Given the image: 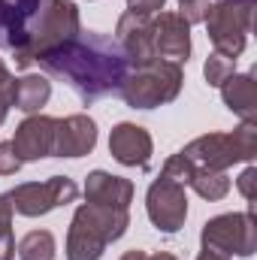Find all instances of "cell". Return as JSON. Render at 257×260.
I'll list each match as a JSON object with an SVG mask.
<instances>
[{
  "label": "cell",
  "instance_id": "6da1fadb",
  "mask_svg": "<svg viewBox=\"0 0 257 260\" xmlns=\"http://www.w3.org/2000/svg\"><path fill=\"white\" fill-rule=\"evenodd\" d=\"M34 64H40L49 76L67 82L82 103H94L109 94H118L133 67L115 37L94 34V30L85 34L79 30L73 40L40 55Z\"/></svg>",
  "mask_w": 257,
  "mask_h": 260
},
{
  "label": "cell",
  "instance_id": "7a4b0ae2",
  "mask_svg": "<svg viewBox=\"0 0 257 260\" xmlns=\"http://www.w3.org/2000/svg\"><path fill=\"white\" fill-rule=\"evenodd\" d=\"M127 209L82 203L67 233V260H100L106 245L127 233Z\"/></svg>",
  "mask_w": 257,
  "mask_h": 260
},
{
  "label": "cell",
  "instance_id": "3957f363",
  "mask_svg": "<svg viewBox=\"0 0 257 260\" xmlns=\"http://www.w3.org/2000/svg\"><path fill=\"white\" fill-rule=\"evenodd\" d=\"M182 82H185L182 67L164 61V58H154L148 64L130 67L118 97L133 109H154V106L176 100L182 91Z\"/></svg>",
  "mask_w": 257,
  "mask_h": 260
},
{
  "label": "cell",
  "instance_id": "277c9868",
  "mask_svg": "<svg viewBox=\"0 0 257 260\" xmlns=\"http://www.w3.org/2000/svg\"><path fill=\"white\" fill-rule=\"evenodd\" d=\"M182 154L200 170H227L257 154V121H242L233 133H206L182 148Z\"/></svg>",
  "mask_w": 257,
  "mask_h": 260
},
{
  "label": "cell",
  "instance_id": "5b68a950",
  "mask_svg": "<svg viewBox=\"0 0 257 260\" xmlns=\"http://www.w3.org/2000/svg\"><path fill=\"white\" fill-rule=\"evenodd\" d=\"M79 34V6L73 0H49L46 12L40 15L37 27H34V37L30 43L21 49V52H12L15 55V67L24 70L30 67L40 55L58 49L61 43L73 40Z\"/></svg>",
  "mask_w": 257,
  "mask_h": 260
},
{
  "label": "cell",
  "instance_id": "8992f818",
  "mask_svg": "<svg viewBox=\"0 0 257 260\" xmlns=\"http://www.w3.org/2000/svg\"><path fill=\"white\" fill-rule=\"evenodd\" d=\"M203 251L221 254V257H251L257 248V221H254V206L242 215V212H230V215H218L212 221H206L203 233H200Z\"/></svg>",
  "mask_w": 257,
  "mask_h": 260
},
{
  "label": "cell",
  "instance_id": "52a82bcc",
  "mask_svg": "<svg viewBox=\"0 0 257 260\" xmlns=\"http://www.w3.org/2000/svg\"><path fill=\"white\" fill-rule=\"evenodd\" d=\"M251 9L254 3H242V0H218L209 3L206 12V27H209V40L215 46L218 55L224 58H239L251 30Z\"/></svg>",
  "mask_w": 257,
  "mask_h": 260
},
{
  "label": "cell",
  "instance_id": "ba28073f",
  "mask_svg": "<svg viewBox=\"0 0 257 260\" xmlns=\"http://www.w3.org/2000/svg\"><path fill=\"white\" fill-rule=\"evenodd\" d=\"M9 203H12V212L24 215V218H40L58 206H67L79 197V188L73 179L67 176H52L46 182H27V185H18L9 191Z\"/></svg>",
  "mask_w": 257,
  "mask_h": 260
},
{
  "label": "cell",
  "instance_id": "9c48e42d",
  "mask_svg": "<svg viewBox=\"0 0 257 260\" xmlns=\"http://www.w3.org/2000/svg\"><path fill=\"white\" fill-rule=\"evenodd\" d=\"M46 6L49 0H0V49L21 52L30 43Z\"/></svg>",
  "mask_w": 257,
  "mask_h": 260
},
{
  "label": "cell",
  "instance_id": "30bf717a",
  "mask_svg": "<svg viewBox=\"0 0 257 260\" xmlns=\"http://www.w3.org/2000/svg\"><path fill=\"white\" fill-rule=\"evenodd\" d=\"M145 209L148 218L157 230L164 233H176L182 230L185 218H188V197H185V185L173 182V179H157L148 194H145Z\"/></svg>",
  "mask_w": 257,
  "mask_h": 260
},
{
  "label": "cell",
  "instance_id": "8fae6325",
  "mask_svg": "<svg viewBox=\"0 0 257 260\" xmlns=\"http://www.w3.org/2000/svg\"><path fill=\"white\" fill-rule=\"evenodd\" d=\"M154 30V52L164 61L182 64L191 55V24L185 21L182 12H157L151 18Z\"/></svg>",
  "mask_w": 257,
  "mask_h": 260
},
{
  "label": "cell",
  "instance_id": "7c38bea8",
  "mask_svg": "<svg viewBox=\"0 0 257 260\" xmlns=\"http://www.w3.org/2000/svg\"><path fill=\"white\" fill-rule=\"evenodd\" d=\"M55 124L58 118H49V115H30L24 118L15 136H12V148L18 154L21 164H30V160H43L52 154L55 148Z\"/></svg>",
  "mask_w": 257,
  "mask_h": 260
},
{
  "label": "cell",
  "instance_id": "4fadbf2b",
  "mask_svg": "<svg viewBox=\"0 0 257 260\" xmlns=\"http://www.w3.org/2000/svg\"><path fill=\"white\" fill-rule=\"evenodd\" d=\"M118 46L124 49V55L130 58V64H148L157 58L154 52V30H151V15H136V12H124L118 18Z\"/></svg>",
  "mask_w": 257,
  "mask_h": 260
},
{
  "label": "cell",
  "instance_id": "5bb4252c",
  "mask_svg": "<svg viewBox=\"0 0 257 260\" xmlns=\"http://www.w3.org/2000/svg\"><path fill=\"white\" fill-rule=\"evenodd\" d=\"M109 154L124 167H148L151 160V136L139 124L121 121L109 133Z\"/></svg>",
  "mask_w": 257,
  "mask_h": 260
},
{
  "label": "cell",
  "instance_id": "9a60e30c",
  "mask_svg": "<svg viewBox=\"0 0 257 260\" xmlns=\"http://www.w3.org/2000/svg\"><path fill=\"white\" fill-rule=\"evenodd\" d=\"M97 145V124L88 115H70L55 124L52 157H82Z\"/></svg>",
  "mask_w": 257,
  "mask_h": 260
},
{
  "label": "cell",
  "instance_id": "2e32d148",
  "mask_svg": "<svg viewBox=\"0 0 257 260\" xmlns=\"http://www.w3.org/2000/svg\"><path fill=\"white\" fill-rule=\"evenodd\" d=\"M85 200L97 206H112V209H127L133 200V182L124 176H109L103 170H94L85 182Z\"/></svg>",
  "mask_w": 257,
  "mask_h": 260
},
{
  "label": "cell",
  "instance_id": "e0dca14e",
  "mask_svg": "<svg viewBox=\"0 0 257 260\" xmlns=\"http://www.w3.org/2000/svg\"><path fill=\"white\" fill-rule=\"evenodd\" d=\"M221 97L230 112H236L242 121H257V82L251 73L245 76H230L221 85Z\"/></svg>",
  "mask_w": 257,
  "mask_h": 260
},
{
  "label": "cell",
  "instance_id": "ac0fdd59",
  "mask_svg": "<svg viewBox=\"0 0 257 260\" xmlns=\"http://www.w3.org/2000/svg\"><path fill=\"white\" fill-rule=\"evenodd\" d=\"M52 97V82L46 76H24V79H15V100L12 106L27 112V115H37Z\"/></svg>",
  "mask_w": 257,
  "mask_h": 260
},
{
  "label": "cell",
  "instance_id": "d6986e66",
  "mask_svg": "<svg viewBox=\"0 0 257 260\" xmlns=\"http://www.w3.org/2000/svg\"><path fill=\"white\" fill-rule=\"evenodd\" d=\"M191 188L203 200H224L227 191H230V179H227L224 170H200L197 167V173L191 179Z\"/></svg>",
  "mask_w": 257,
  "mask_h": 260
},
{
  "label": "cell",
  "instance_id": "ffe728a7",
  "mask_svg": "<svg viewBox=\"0 0 257 260\" xmlns=\"http://www.w3.org/2000/svg\"><path fill=\"white\" fill-rule=\"evenodd\" d=\"M21 260H55V236L49 230H30L18 242Z\"/></svg>",
  "mask_w": 257,
  "mask_h": 260
},
{
  "label": "cell",
  "instance_id": "44dd1931",
  "mask_svg": "<svg viewBox=\"0 0 257 260\" xmlns=\"http://www.w3.org/2000/svg\"><path fill=\"white\" fill-rule=\"evenodd\" d=\"M233 58H224V55H209L206 58V67H203V76H206V82L212 85V88H221L230 76H233Z\"/></svg>",
  "mask_w": 257,
  "mask_h": 260
},
{
  "label": "cell",
  "instance_id": "7402d4cb",
  "mask_svg": "<svg viewBox=\"0 0 257 260\" xmlns=\"http://www.w3.org/2000/svg\"><path fill=\"white\" fill-rule=\"evenodd\" d=\"M194 173H197V167H194L191 160L179 151V154H173V157H167V164H164V179H173V182H179V185H191Z\"/></svg>",
  "mask_w": 257,
  "mask_h": 260
},
{
  "label": "cell",
  "instance_id": "603a6c76",
  "mask_svg": "<svg viewBox=\"0 0 257 260\" xmlns=\"http://www.w3.org/2000/svg\"><path fill=\"white\" fill-rule=\"evenodd\" d=\"M12 100H15V79L6 70V64L0 61V124L6 121V115L12 109Z\"/></svg>",
  "mask_w": 257,
  "mask_h": 260
},
{
  "label": "cell",
  "instance_id": "cb8c5ba5",
  "mask_svg": "<svg viewBox=\"0 0 257 260\" xmlns=\"http://www.w3.org/2000/svg\"><path fill=\"white\" fill-rule=\"evenodd\" d=\"M209 3H212V0H179L182 15H185V21H188V24H200V21L206 18Z\"/></svg>",
  "mask_w": 257,
  "mask_h": 260
},
{
  "label": "cell",
  "instance_id": "d4e9b609",
  "mask_svg": "<svg viewBox=\"0 0 257 260\" xmlns=\"http://www.w3.org/2000/svg\"><path fill=\"white\" fill-rule=\"evenodd\" d=\"M21 170V160L12 148V142H0V176H15Z\"/></svg>",
  "mask_w": 257,
  "mask_h": 260
},
{
  "label": "cell",
  "instance_id": "484cf974",
  "mask_svg": "<svg viewBox=\"0 0 257 260\" xmlns=\"http://www.w3.org/2000/svg\"><path fill=\"white\" fill-rule=\"evenodd\" d=\"M236 188H239V194L245 197V200H254V197H257V170H254V167H248V170L239 176Z\"/></svg>",
  "mask_w": 257,
  "mask_h": 260
},
{
  "label": "cell",
  "instance_id": "4316f807",
  "mask_svg": "<svg viewBox=\"0 0 257 260\" xmlns=\"http://www.w3.org/2000/svg\"><path fill=\"white\" fill-rule=\"evenodd\" d=\"M164 3L167 0H127L130 12H136V15H154L164 9Z\"/></svg>",
  "mask_w": 257,
  "mask_h": 260
},
{
  "label": "cell",
  "instance_id": "83f0119b",
  "mask_svg": "<svg viewBox=\"0 0 257 260\" xmlns=\"http://www.w3.org/2000/svg\"><path fill=\"white\" fill-rule=\"evenodd\" d=\"M9 227H12V203H9L6 194H0V236L3 233H12Z\"/></svg>",
  "mask_w": 257,
  "mask_h": 260
},
{
  "label": "cell",
  "instance_id": "f1b7e54d",
  "mask_svg": "<svg viewBox=\"0 0 257 260\" xmlns=\"http://www.w3.org/2000/svg\"><path fill=\"white\" fill-rule=\"evenodd\" d=\"M15 257V239L12 233H3L0 236V260H12Z\"/></svg>",
  "mask_w": 257,
  "mask_h": 260
},
{
  "label": "cell",
  "instance_id": "f546056e",
  "mask_svg": "<svg viewBox=\"0 0 257 260\" xmlns=\"http://www.w3.org/2000/svg\"><path fill=\"white\" fill-rule=\"evenodd\" d=\"M121 260H148V254H145V251H127Z\"/></svg>",
  "mask_w": 257,
  "mask_h": 260
},
{
  "label": "cell",
  "instance_id": "4dcf8cb0",
  "mask_svg": "<svg viewBox=\"0 0 257 260\" xmlns=\"http://www.w3.org/2000/svg\"><path fill=\"white\" fill-rule=\"evenodd\" d=\"M197 260H227V257H221V254H212V251H203Z\"/></svg>",
  "mask_w": 257,
  "mask_h": 260
},
{
  "label": "cell",
  "instance_id": "1f68e13d",
  "mask_svg": "<svg viewBox=\"0 0 257 260\" xmlns=\"http://www.w3.org/2000/svg\"><path fill=\"white\" fill-rule=\"evenodd\" d=\"M148 260H176V257H173V254H164V251H160V254H154V257H148Z\"/></svg>",
  "mask_w": 257,
  "mask_h": 260
},
{
  "label": "cell",
  "instance_id": "d6a6232c",
  "mask_svg": "<svg viewBox=\"0 0 257 260\" xmlns=\"http://www.w3.org/2000/svg\"><path fill=\"white\" fill-rule=\"evenodd\" d=\"M242 3H254V0H242Z\"/></svg>",
  "mask_w": 257,
  "mask_h": 260
}]
</instances>
